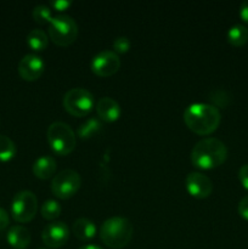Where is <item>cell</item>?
<instances>
[{
  "label": "cell",
  "instance_id": "cell-21",
  "mask_svg": "<svg viewBox=\"0 0 248 249\" xmlns=\"http://www.w3.org/2000/svg\"><path fill=\"white\" fill-rule=\"evenodd\" d=\"M16 153V145L6 135L0 134V160H9Z\"/></svg>",
  "mask_w": 248,
  "mask_h": 249
},
{
  "label": "cell",
  "instance_id": "cell-5",
  "mask_svg": "<svg viewBox=\"0 0 248 249\" xmlns=\"http://www.w3.org/2000/svg\"><path fill=\"white\" fill-rule=\"evenodd\" d=\"M49 36L60 46H68L77 39L78 24L70 15L61 14L53 17L49 23Z\"/></svg>",
  "mask_w": 248,
  "mask_h": 249
},
{
  "label": "cell",
  "instance_id": "cell-7",
  "mask_svg": "<svg viewBox=\"0 0 248 249\" xmlns=\"http://www.w3.org/2000/svg\"><path fill=\"white\" fill-rule=\"evenodd\" d=\"M38 211V198L28 190H23L15 195L11 204V212L15 220L27 223L34 218Z\"/></svg>",
  "mask_w": 248,
  "mask_h": 249
},
{
  "label": "cell",
  "instance_id": "cell-2",
  "mask_svg": "<svg viewBox=\"0 0 248 249\" xmlns=\"http://www.w3.org/2000/svg\"><path fill=\"white\" fill-rule=\"evenodd\" d=\"M228 158L225 143L215 138L199 140L191 151V162L199 169H213L223 164Z\"/></svg>",
  "mask_w": 248,
  "mask_h": 249
},
{
  "label": "cell",
  "instance_id": "cell-16",
  "mask_svg": "<svg viewBox=\"0 0 248 249\" xmlns=\"http://www.w3.org/2000/svg\"><path fill=\"white\" fill-rule=\"evenodd\" d=\"M73 233L82 241H89L96 235V226L87 218H79L73 223Z\"/></svg>",
  "mask_w": 248,
  "mask_h": 249
},
{
  "label": "cell",
  "instance_id": "cell-17",
  "mask_svg": "<svg viewBox=\"0 0 248 249\" xmlns=\"http://www.w3.org/2000/svg\"><path fill=\"white\" fill-rule=\"evenodd\" d=\"M228 41L233 46H242L248 41V28L245 24L236 23L230 27L226 34Z\"/></svg>",
  "mask_w": 248,
  "mask_h": 249
},
{
  "label": "cell",
  "instance_id": "cell-6",
  "mask_svg": "<svg viewBox=\"0 0 248 249\" xmlns=\"http://www.w3.org/2000/svg\"><path fill=\"white\" fill-rule=\"evenodd\" d=\"M63 107L72 116L84 117L94 107V96L84 88H73L63 96Z\"/></svg>",
  "mask_w": 248,
  "mask_h": 249
},
{
  "label": "cell",
  "instance_id": "cell-13",
  "mask_svg": "<svg viewBox=\"0 0 248 249\" xmlns=\"http://www.w3.org/2000/svg\"><path fill=\"white\" fill-rule=\"evenodd\" d=\"M96 113L100 117V119L111 123V122L117 121L121 117L122 109L116 100L109 96H105L97 101Z\"/></svg>",
  "mask_w": 248,
  "mask_h": 249
},
{
  "label": "cell",
  "instance_id": "cell-27",
  "mask_svg": "<svg viewBox=\"0 0 248 249\" xmlns=\"http://www.w3.org/2000/svg\"><path fill=\"white\" fill-rule=\"evenodd\" d=\"M71 0H53L51 1V6L53 7L57 11H63V10H67L71 6Z\"/></svg>",
  "mask_w": 248,
  "mask_h": 249
},
{
  "label": "cell",
  "instance_id": "cell-30",
  "mask_svg": "<svg viewBox=\"0 0 248 249\" xmlns=\"http://www.w3.org/2000/svg\"><path fill=\"white\" fill-rule=\"evenodd\" d=\"M79 249H102V248L95 245H87V246H83V247H80Z\"/></svg>",
  "mask_w": 248,
  "mask_h": 249
},
{
  "label": "cell",
  "instance_id": "cell-22",
  "mask_svg": "<svg viewBox=\"0 0 248 249\" xmlns=\"http://www.w3.org/2000/svg\"><path fill=\"white\" fill-rule=\"evenodd\" d=\"M231 99H232L231 95L224 89H214L209 94V100L214 104L213 106L221 107V108L228 106L231 102Z\"/></svg>",
  "mask_w": 248,
  "mask_h": 249
},
{
  "label": "cell",
  "instance_id": "cell-4",
  "mask_svg": "<svg viewBox=\"0 0 248 249\" xmlns=\"http://www.w3.org/2000/svg\"><path fill=\"white\" fill-rule=\"evenodd\" d=\"M49 145L53 152L60 156H67L77 145V138L73 129L63 122H53L46 131Z\"/></svg>",
  "mask_w": 248,
  "mask_h": 249
},
{
  "label": "cell",
  "instance_id": "cell-25",
  "mask_svg": "<svg viewBox=\"0 0 248 249\" xmlns=\"http://www.w3.org/2000/svg\"><path fill=\"white\" fill-rule=\"evenodd\" d=\"M238 179L245 189L248 190V163L243 164L238 170Z\"/></svg>",
  "mask_w": 248,
  "mask_h": 249
},
{
  "label": "cell",
  "instance_id": "cell-18",
  "mask_svg": "<svg viewBox=\"0 0 248 249\" xmlns=\"http://www.w3.org/2000/svg\"><path fill=\"white\" fill-rule=\"evenodd\" d=\"M48 36L41 29H32L27 34V44L35 51H41L48 46Z\"/></svg>",
  "mask_w": 248,
  "mask_h": 249
},
{
  "label": "cell",
  "instance_id": "cell-29",
  "mask_svg": "<svg viewBox=\"0 0 248 249\" xmlns=\"http://www.w3.org/2000/svg\"><path fill=\"white\" fill-rule=\"evenodd\" d=\"M240 16L246 23H248V0H245V1L241 4L240 6Z\"/></svg>",
  "mask_w": 248,
  "mask_h": 249
},
{
  "label": "cell",
  "instance_id": "cell-31",
  "mask_svg": "<svg viewBox=\"0 0 248 249\" xmlns=\"http://www.w3.org/2000/svg\"><path fill=\"white\" fill-rule=\"evenodd\" d=\"M39 249H46V248H39Z\"/></svg>",
  "mask_w": 248,
  "mask_h": 249
},
{
  "label": "cell",
  "instance_id": "cell-14",
  "mask_svg": "<svg viewBox=\"0 0 248 249\" xmlns=\"http://www.w3.org/2000/svg\"><path fill=\"white\" fill-rule=\"evenodd\" d=\"M7 242L15 249H26L31 243V232L22 225H14L7 232Z\"/></svg>",
  "mask_w": 248,
  "mask_h": 249
},
{
  "label": "cell",
  "instance_id": "cell-1",
  "mask_svg": "<svg viewBox=\"0 0 248 249\" xmlns=\"http://www.w3.org/2000/svg\"><path fill=\"white\" fill-rule=\"evenodd\" d=\"M184 121L194 133L198 135H208L218 129L221 116L218 107L211 104L196 102L186 107L184 112Z\"/></svg>",
  "mask_w": 248,
  "mask_h": 249
},
{
  "label": "cell",
  "instance_id": "cell-26",
  "mask_svg": "<svg viewBox=\"0 0 248 249\" xmlns=\"http://www.w3.org/2000/svg\"><path fill=\"white\" fill-rule=\"evenodd\" d=\"M238 213L243 219L248 220V195L243 197L238 203Z\"/></svg>",
  "mask_w": 248,
  "mask_h": 249
},
{
  "label": "cell",
  "instance_id": "cell-9",
  "mask_svg": "<svg viewBox=\"0 0 248 249\" xmlns=\"http://www.w3.org/2000/svg\"><path fill=\"white\" fill-rule=\"evenodd\" d=\"M121 67L118 53L112 50H102L92 57L91 71L99 77H109Z\"/></svg>",
  "mask_w": 248,
  "mask_h": 249
},
{
  "label": "cell",
  "instance_id": "cell-23",
  "mask_svg": "<svg viewBox=\"0 0 248 249\" xmlns=\"http://www.w3.org/2000/svg\"><path fill=\"white\" fill-rule=\"evenodd\" d=\"M33 18L40 24L50 23L53 19V12L50 7L46 5H36L33 9Z\"/></svg>",
  "mask_w": 248,
  "mask_h": 249
},
{
  "label": "cell",
  "instance_id": "cell-28",
  "mask_svg": "<svg viewBox=\"0 0 248 249\" xmlns=\"http://www.w3.org/2000/svg\"><path fill=\"white\" fill-rule=\"evenodd\" d=\"M9 224V214L5 209L0 208V230L5 229Z\"/></svg>",
  "mask_w": 248,
  "mask_h": 249
},
{
  "label": "cell",
  "instance_id": "cell-12",
  "mask_svg": "<svg viewBox=\"0 0 248 249\" xmlns=\"http://www.w3.org/2000/svg\"><path fill=\"white\" fill-rule=\"evenodd\" d=\"M186 189L191 196L196 198H206L213 191V184L207 175L192 172L186 177Z\"/></svg>",
  "mask_w": 248,
  "mask_h": 249
},
{
  "label": "cell",
  "instance_id": "cell-19",
  "mask_svg": "<svg viewBox=\"0 0 248 249\" xmlns=\"http://www.w3.org/2000/svg\"><path fill=\"white\" fill-rule=\"evenodd\" d=\"M102 124L97 118H90L85 121L82 125L78 128V136L82 139H90L96 135L101 129Z\"/></svg>",
  "mask_w": 248,
  "mask_h": 249
},
{
  "label": "cell",
  "instance_id": "cell-20",
  "mask_svg": "<svg viewBox=\"0 0 248 249\" xmlns=\"http://www.w3.org/2000/svg\"><path fill=\"white\" fill-rule=\"evenodd\" d=\"M61 212H62L61 204L55 199H48L44 202L43 207H41V215L46 220H53V219L58 218Z\"/></svg>",
  "mask_w": 248,
  "mask_h": 249
},
{
  "label": "cell",
  "instance_id": "cell-11",
  "mask_svg": "<svg viewBox=\"0 0 248 249\" xmlns=\"http://www.w3.org/2000/svg\"><path fill=\"white\" fill-rule=\"evenodd\" d=\"M45 63L40 56L35 53H27L19 60L18 73L24 80H35L43 74Z\"/></svg>",
  "mask_w": 248,
  "mask_h": 249
},
{
  "label": "cell",
  "instance_id": "cell-3",
  "mask_svg": "<svg viewBox=\"0 0 248 249\" xmlns=\"http://www.w3.org/2000/svg\"><path fill=\"white\" fill-rule=\"evenodd\" d=\"M134 228L129 219L123 216H112L102 223L100 236L106 246L113 249L125 247L133 237Z\"/></svg>",
  "mask_w": 248,
  "mask_h": 249
},
{
  "label": "cell",
  "instance_id": "cell-10",
  "mask_svg": "<svg viewBox=\"0 0 248 249\" xmlns=\"http://www.w3.org/2000/svg\"><path fill=\"white\" fill-rule=\"evenodd\" d=\"M70 229L62 221H53L48 224L41 232L43 242L50 248H60L68 241Z\"/></svg>",
  "mask_w": 248,
  "mask_h": 249
},
{
  "label": "cell",
  "instance_id": "cell-15",
  "mask_svg": "<svg viewBox=\"0 0 248 249\" xmlns=\"http://www.w3.org/2000/svg\"><path fill=\"white\" fill-rule=\"evenodd\" d=\"M56 160L51 156H41L34 162L33 173L39 179H49L53 177L56 172Z\"/></svg>",
  "mask_w": 248,
  "mask_h": 249
},
{
  "label": "cell",
  "instance_id": "cell-8",
  "mask_svg": "<svg viewBox=\"0 0 248 249\" xmlns=\"http://www.w3.org/2000/svg\"><path fill=\"white\" fill-rule=\"evenodd\" d=\"M82 185L80 175L73 169L61 170L53 177L51 182V191L58 198H70L74 196Z\"/></svg>",
  "mask_w": 248,
  "mask_h": 249
},
{
  "label": "cell",
  "instance_id": "cell-24",
  "mask_svg": "<svg viewBox=\"0 0 248 249\" xmlns=\"http://www.w3.org/2000/svg\"><path fill=\"white\" fill-rule=\"evenodd\" d=\"M113 49L116 53H128L129 49H130V40L126 36H118L113 41Z\"/></svg>",
  "mask_w": 248,
  "mask_h": 249
}]
</instances>
